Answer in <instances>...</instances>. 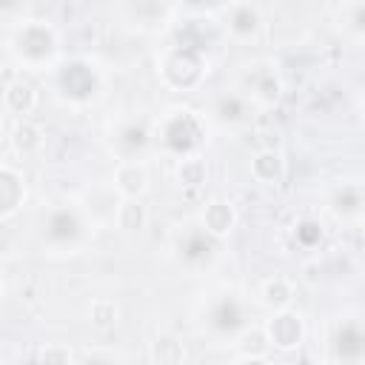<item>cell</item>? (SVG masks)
Masks as SVG:
<instances>
[{
  "mask_svg": "<svg viewBox=\"0 0 365 365\" xmlns=\"http://www.w3.org/2000/svg\"><path fill=\"white\" fill-rule=\"evenodd\" d=\"M11 143L20 154H29L34 148H40V131L31 125V123H17L14 134H11Z\"/></svg>",
  "mask_w": 365,
  "mask_h": 365,
  "instance_id": "obj_10",
  "label": "cell"
},
{
  "mask_svg": "<svg viewBox=\"0 0 365 365\" xmlns=\"http://www.w3.org/2000/svg\"><path fill=\"white\" fill-rule=\"evenodd\" d=\"M34 34H31V23L20 31V54H23V60H31V63H40V60H46L51 51H54V43H57V37H54V31L48 29V26H43L40 23V31H37V40H31Z\"/></svg>",
  "mask_w": 365,
  "mask_h": 365,
  "instance_id": "obj_3",
  "label": "cell"
},
{
  "mask_svg": "<svg viewBox=\"0 0 365 365\" xmlns=\"http://www.w3.org/2000/svg\"><path fill=\"white\" fill-rule=\"evenodd\" d=\"M228 29L234 37H242V40L254 37L259 31V11L251 3H237L228 14Z\"/></svg>",
  "mask_w": 365,
  "mask_h": 365,
  "instance_id": "obj_6",
  "label": "cell"
},
{
  "mask_svg": "<svg viewBox=\"0 0 365 365\" xmlns=\"http://www.w3.org/2000/svg\"><path fill=\"white\" fill-rule=\"evenodd\" d=\"M237 222V214L231 208V202H222V200H214L205 205L202 211V225L211 237H225Z\"/></svg>",
  "mask_w": 365,
  "mask_h": 365,
  "instance_id": "obj_5",
  "label": "cell"
},
{
  "mask_svg": "<svg viewBox=\"0 0 365 365\" xmlns=\"http://www.w3.org/2000/svg\"><path fill=\"white\" fill-rule=\"evenodd\" d=\"M200 120L194 117V111H188V120L185 125L180 128V108L171 111V117L165 120V131H163V140L168 143V148L174 151H191L197 143H200Z\"/></svg>",
  "mask_w": 365,
  "mask_h": 365,
  "instance_id": "obj_1",
  "label": "cell"
},
{
  "mask_svg": "<svg viewBox=\"0 0 365 365\" xmlns=\"http://www.w3.org/2000/svg\"><path fill=\"white\" fill-rule=\"evenodd\" d=\"M145 168L137 163V160H125L117 165V174H114V185L123 197H140L145 191Z\"/></svg>",
  "mask_w": 365,
  "mask_h": 365,
  "instance_id": "obj_4",
  "label": "cell"
},
{
  "mask_svg": "<svg viewBox=\"0 0 365 365\" xmlns=\"http://www.w3.org/2000/svg\"><path fill=\"white\" fill-rule=\"evenodd\" d=\"M265 334H268V342L271 345H277V348H294V345L302 342V322H299V317L294 311H285L282 308L279 314L271 317Z\"/></svg>",
  "mask_w": 365,
  "mask_h": 365,
  "instance_id": "obj_2",
  "label": "cell"
},
{
  "mask_svg": "<svg viewBox=\"0 0 365 365\" xmlns=\"http://www.w3.org/2000/svg\"><path fill=\"white\" fill-rule=\"evenodd\" d=\"M83 74L88 77V83H86V86H83L80 91H74L71 97H88V88H94V77H91V71H88L86 66H83ZM63 77H66V80H74L71 86H77V83H80V80H77V63H71V66H66V71H63ZM71 86H63V88H66V91H71Z\"/></svg>",
  "mask_w": 365,
  "mask_h": 365,
  "instance_id": "obj_12",
  "label": "cell"
},
{
  "mask_svg": "<svg viewBox=\"0 0 365 365\" xmlns=\"http://www.w3.org/2000/svg\"><path fill=\"white\" fill-rule=\"evenodd\" d=\"M214 325H217L220 331H234V328L240 325V311H237L234 305H225V302H222V308L214 311Z\"/></svg>",
  "mask_w": 365,
  "mask_h": 365,
  "instance_id": "obj_11",
  "label": "cell"
},
{
  "mask_svg": "<svg viewBox=\"0 0 365 365\" xmlns=\"http://www.w3.org/2000/svg\"><path fill=\"white\" fill-rule=\"evenodd\" d=\"M291 297H294V291H291V282H288V279H282V277H277V279H268V282L262 285V299H265V305H271V308H277V311L288 308Z\"/></svg>",
  "mask_w": 365,
  "mask_h": 365,
  "instance_id": "obj_9",
  "label": "cell"
},
{
  "mask_svg": "<svg viewBox=\"0 0 365 365\" xmlns=\"http://www.w3.org/2000/svg\"><path fill=\"white\" fill-rule=\"evenodd\" d=\"M117 222H120V228H125V231H140V228L145 225V208H143L140 197H125V200L120 202V208H117Z\"/></svg>",
  "mask_w": 365,
  "mask_h": 365,
  "instance_id": "obj_8",
  "label": "cell"
},
{
  "mask_svg": "<svg viewBox=\"0 0 365 365\" xmlns=\"http://www.w3.org/2000/svg\"><path fill=\"white\" fill-rule=\"evenodd\" d=\"M14 188H23V182L17 180V174L11 171V165H3V174H0V217L3 220H9L20 208V202H23V194L26 191H17L14 194Z\"/></svg>",
  "mask_w": 365,
  "mask_h": 365,
  "instance_id": "obj_7",
  "label": "cell"
}]
</instances>
